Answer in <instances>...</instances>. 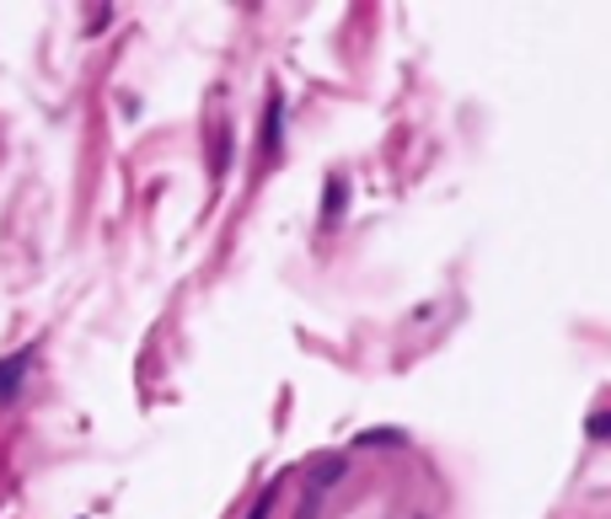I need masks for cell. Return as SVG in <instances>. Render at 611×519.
Returning a JSON list of instances; mask_svg holds the SVG:
<instances>
[{
    "label": "cell",
    "instance_id": "cell-1",
    "mask_svg": "<svg viewBox=\"0 0 611 519\" xmlns=\"http://www.w3.org/2000/svg\"><path fill=\"white\" fill-rule=\"evenodd\" d=\"M28 364H33V349H28V354H11V364H0V401H17Z\"/></svg>",
    "mask_w": 611,
    "mask_h": 519
},
{
    "label": "cell",
    "instance_id": "cell-2",
    "mask_svg": "<svg viewBox=\"0 0 611 519\" xmlns=\"http://www.w3.org/2000/svg\"><path fill=\"white\" fill-rule=\"evenodd\" d=\"M274 498H280V487H263V498L252 504V515H247V519H269V509H274Z\"/></svg>",
    "mask_w": 611,
    "mask_h": 519
},
{
    "label": "cell",
    "instance_id": "cell-3",
    "mask_svg": "<svg viewBox=\"0 0 611 519\" xmlns=\"http://www.w3.org/2000/svg\"><path fill=\"white\" fill-rule=\"evenodd\" d=\"M360 444H403V434H397V429H392V434H386V429H370V434H360Z\"/></svg>",
    "mask_w": 611,
    "mask_h": 519
},
{
    "label": "cell",
    "instance_id": "cell-4",
    "mask_svg": "<svg viewBox=\"0 0 611 519\" xmlns=\"http://www.w3.org/2000/svg\"><path fill=\"white\" fill-rule=\"evenodd\" d=\"M590 434H611V418H590Z\"/></svg>",
    "mask_w": 611,
    "mask_h": 519
}]
</instances>
